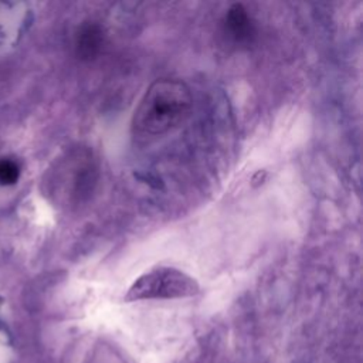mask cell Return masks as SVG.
<instances>
[{
	"label": "cell",
	"instance_id": "277c9868",
	"mask_svg": "<svg viewBox=\"0 0 363 363\" xmlns=\"http://www.w3.org/2000/svg\"><path fill=\"white\" fill-rule=\"evenodd\" d=\"M104 33L98 23L88 21L81 26L77 34V52L82 60H92L101 50Z\"/></svg>",
	"mask_w": 363,
	"mask_h": 363
},
{
	"label": "cell",
	"instance_id": "6da1fadb",
	"mask_svg": "<svg viewBox=\"0 0 363 363\" xmlns=\"http://www.w3.org/2000/svg\"><path fill=\"white\" fill-rule=\"evenodd\" d=\"M193 106L190 88L180 79L153 81L140 98L132 118V128L145 136H159L186 121Z\"/></svg>",
	"mask_w": 363,
	"mask_h": 363
},
{
	"label": "cell",
	"instance_id": "5b68a950",
	"mask_svg": "<svg viewBox=\"0 0 363 363\" xmlns=\"http://www.w3.org/2000/svg\"><path fill=\"white\" fill-rule=\"evenodd\" d=\"M18 177V167L16 163L10 160L0 162V183L10 184L14 183Z\"/></svg>",
	"mask_w": 363,
	"mask_h": 363
},
{
	"label": "cell",
	"instance_id": "3957f363",
	"mask_svg": "<svg viewBox=\"0 0 363 363\" xmlns=\"http://www.w3.org/2000/svg\"><path fill=\"white\" fill-rule=\"evenodd\" d=\"M224 30L227 35L234 43H238V44L250 43L255 34L254 23L250 14L245 10V7L240 3L233 4L227 10L225 18H224Z\"/></svg>",
	"mask_w": 363,
	"mask_h": 363
},
{
	"label": "cell",
	"instance_id": "7a4b0ae2",
	"mask_svg": "<svg viewBox=\"0 0 363 363\" xmlns=\"http://www.w3.org/2000/svg\"><path fill=\"white\" fill-rule=\"evenodd\" d=\"M200 292V285L196 278L187 272L160 265L143 272L129 286L125 299L150 301V299H177L190 298Z\"/></svg>",
	"mask_w": 363,
	"mask_h": 363
}]
</instances>
